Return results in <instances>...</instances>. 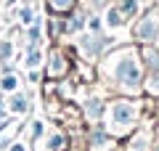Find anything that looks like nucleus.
Here are the masks:
<instances>
[{
  "instance_id": "obj_1",
  "label": "nucleus",
  "mask_w": 159,
  "mask_h": 151,
  "mask_svg": "<svg viewBox=\"0 0 159 151\" xmlns=\"http://www.w3.org/2000/svg\"><path fill=\"white\" fill-rule=\"evenodd\" d=\"M114 77H117L122 85H127V88H135V85H138V61H135V53H130V50H122V53H119L117 64H114Z\"/></svg>"
},
{
  "instance_id": "obj_2",
  "label": "nucleus",
  "mask_w": 159,
  "mask_h": 151,
  "mask_svg": "<svg viewBox=\"0 0 159 151\" xmlns=\"http://www.w3.org/2000/svg\"><path fill=\"white\" fill-rule=\"evenodd\" d=\"M157 29H159V11H157V13L151 11V13L141 21V27H138V37H141V40H151L154 34H157Z\"/></svg>"
},
{
  "instance_id": "obj_3",
  "label": "nucleus",
  "mask_w": 159,
  "mask_h": 151,
  "mask_svg": "<svg viewBox=\"0 0 159 151\" xmlns=\"http://www.w3.org/2000/svg\"><path fill=\"white\" fill-rule=\"evenodd\" d=\"M133 106L130 103H117V106L111 109V117H114V122L117 125H127V122H133Z\"/></svg>"
},
{
  "instance_id": "obj_4",
  "label": "nucleus",
  "mask_w": 159,
  "mask_h": 151,
  "mask_svg": "<svg viewBox=\"0 0 159 151\" xmlns=\"http://www.w3.org/2000/svg\"><path fill=\"white\" fill-rule=\"evenodd\" d=\"M122 19H125V16H122V11H117V8L106 13V24H109V27H119V24H122Z\"/></svg>"
},
{
  "instance_id": "obj_5",
  "label": "nucleus",
  "mask_w": 159,
  "mask_h": 151,
  "mask_svg": "<svg viewBox=\"0 0 159 151\" xmlns=\"http://www.w3.org/2000/svg\"><path fill=\"white\" fill-rule=\"evenodd\" d=\"M119 11H122V16H130V13H135V11H138V3H135V0H122Z\"/></svg>"
},
{
  "instance_id": "obj_6",
  "label": "nucleus",
  "mask_w": 159,
  "mask_h": 151,
  "mask_svg": "<svg viewBox=\"0 0 159 151\" xmlns=\"http://www.w3.org/2000/svg\"><path fill=\"white\" fill-rule=\"evenodd\" d=\"M51 6L56 8V11H69V8L74 6V0H51Z\"/></svg>"
},
{
  "instance_id": "obj_7",
  "label": "nucleus",
  "mask_w": 159,
  "mask_h": 151,
  "mask_svg": "<svg viewBox=\"0 0 159 151\" xmlns=\"http://www.w3.org/2000/svg\"><path fill=\"white\" fill-rule=\"evenodd\" d=\"M146 58H148V66L159 72V56H157V53H154V50H146Z\"/></svg>"
},
{
  "instance_id": "obj_8",
  "label": "nucleus",
  "mask_w": 159,
  "mask_h": 151,
  "mask_svg": "<svg viewBox=\"0 0 159 151\" xmlns=\"http://www.w3.org/2000/svg\"><path fill=\"white\" fill-rule=\"evenodd\" d=\"M93 149L103 151V149H106V138H103V135H93Z\"/></svg>"
},
{
  "instance_id": "obj_9",
  "label": "nucleus",
  "mask_w": 159,
  "mask_h": 151,
  "mask_svg": "<svg viewBox=\"0 0 159 151\" xmlns=\"http://www.w3.org/2000/svg\"><path fill=\"white\" fill-rule=\"evenodd\" d=\"M66 27H69V29H72V32H74V29H80V27H82V16H74V19H72V21H69V24H66Z\"/></svg>"
},
{
  "instance_id": "obj_10",
  "label": "nucleus",
  "mask_w": 159,
  "mask_h": 151,
  "mask_svg": "<svg viewBox=\"0 0 159 151\" xmlns=\"http://www.w3.org/2000/svg\"><path fill=\"white\" fill-rule=\"evenodd\" d=\"M34 64H40V53H37V50L29 53V66H34Z\"/></svg>"
},
{
  "instance_id": "obj_11",
  "label": "nucleus",
  "mask_w": 159,
  "mask_h": 151,
  "mask_svg": "<svg viewBox=\"0 0 159 151\" xmlns=\"http://www.w3.org/2000/svg\"><path fill=\"white\" fill-rule=\"evenodd\" d=\"M21 21H24V24L32 21V11H29V8H24V11H21Z\"/></svg>"
},
{
  "instance_id": "obj_12",
  "label": "nucleus",
  "mask_w": 159,
  "mask_h": 151,
  "mask_svg": "<svg viewBox=\"0 0 159 151\" xmlns=\"http://www.w3.org/2000/svg\"><path fill=\"white\" fill-rule=\"evenodd\" d=\"M13 109L21 112V109H24V98H13Z\"/></svg>"
},
{
  "instance_id": "obj_13",
  "label": "nucleus",
  "mask_w": 159,
  "mask_h": 151,
  "mask_svg": "<svg viewBox=\"0 0 159 151\" xmlns=\"http://www.w3.org/2000/svg\"><path fill=\"white\" fill-rule=\"evenodd\" d=\"M3 85H6V88H13V85H16V80H13V77H6V82H3Z\"/></svg>"
},
{
  "instance_id": "obj_14",
  "label": "nucleus",
  "mask_w": 159,
  "mask_h": 151,
  "mask_svg": "<svg viewBox=\"0 0 159 151\" xmlns=\"http://www.w3.org/2000/svg\"><path fill=\"white\" fill-rule=\"evenodd\" d=\"M103 3H106V0H96V6H103Z\"/></svg>"
},
{
  "instance_id": "obj_15",
  "label": "nucleus",
  "mask_w": 159,
  "mask_h": 151,
  "mask_svg": "<svg viewBox=\"0 0 159 151\" xmlns=\"http://www.w3.org/2000/svg\"><path fill=\"white\" fill-rule=\"evenodd\" d=\"M13 151H24V149H21V146H16V149H13Z\"/></svg>"
}]
</instances>
